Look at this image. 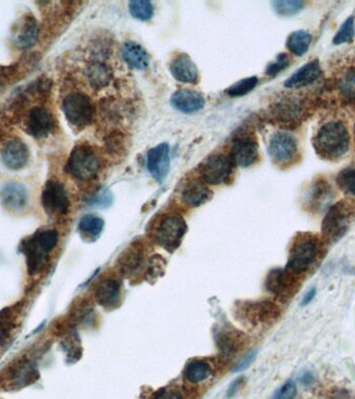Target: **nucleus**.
I'll return each mask as SVG.
<instances>
[{
  "instance_id": "obj_1",
  "label": "nucleus",
  "mask_w": 355,
  "mask_h": 399,
  "mask_svg": "<svg viewBox=\"0 0 355 399\" xmlns=\"http://www.w3.org/2000/svg\"><path fill=\"white\" fill-rule=\"evenodd\" d=\"M349 146V130L341 120L324 122L314 134L315 151L322 159L337 161L347 154Z\"/></svg>"
},
{
  "instance_id": "obj_2",
  "label": "nucleus",
  "mask_w": 355,
  "mask_h": 399,
  "mask_svg": "<svg viewBox=\"0 0 355 399\" xmlns=\"http://www.w3.org/2000/svg\"><path fill=\"white\" fill-rule=\"evenodd\" d=\"M322 254V240L313 233H298L292 243L287 270L296 276L314 267Z\"/></svg>"
},
{
  "instance_id": "obj_3",
  "label": "nucleus",
  "mask_w": 355,
  "mask_h": 399,
  "mask_svg": "<svg viewBox=\"0 0 355 399\" xmlns=\"http://www.w3.org/2000/svg\"><path fill=\"white\" fill-rule=\"evenodd\" d=\"M355 218V202L344 199L328 209L322 220V238L327 243H337L347 233Z\"/></svg>"
},
{
  "instance_id": "obj_4",
  "label": "nucleus",
  "mask_w": 355,
  "mask_h": 399,
  "mask_svg": "<svg viewBox=\"0 0 355 399\" xmlns=\"http://www.w3.org/2000/svg\"><path fill=\"white\" fill-rule=\"evenodd\" d=\"M67 172L80 181L95 179L100 170V160L95 151L87 145H78L72 150L66 164Z\"/></svg>"
},
{
  "instance_id": "obj_5",
  "label": "nucleus",
  "mask_w": 355,
  "mask_h": 399,
  "mask_svg": "<svg viewBox=\"0 0 355 399\" xmlns=\"http://www.w3.org/2000/svg\"><path fill=\"white\" fill-rule=\"evenodd\" d=\"M187 232V224L179 214L163 216L154 231V238L160 247L174 252L181 245Z\"/></svg>"
},
{
  "instance_id": "obj_6",
  "label": "nucleus",
  "mask_w": 355,
  "mask_h": 399,
  "mask_svg": "<svg viewBox=\"0 0 355 399\" xmlns=\"http://www.w3.org/2000/svg\"><path fill=\"white\" fill-rule=\"evenodd\" d=\"M273 118L283 125H298L305 120L309 112L307 100L295 95H288L278 99L271 105Z\"/></svg>"
},
{
  "instance_id": "obj_7",
  "label": "nucleus",
  "mask_w": 355,
  "mask_h": 399,
  "mask_svg": "<svg viewBox=\"0 0 355 399\" xmlns=\"http://www.w3.org/2000/svg\"><path fill=\"white\" fill-rule=\"evenodd\" d=\"M62 110L71 125L83 128L89 125L95 116V107L85 94L72 93L62 101Z\"/></svg>"
},
{
  "instance_id": "obj_8",
  "label": "nucleus",
  "mask_w": 355,
  "mask_h": 399,
  "mask_svg": "<svg viewBox=\"0 0 355 399\" xmlns=\"http://www.w3.org/2000/svg\"><path fill=\"white\" fill-rule=\"evenodd\" d=\"M269 155L274 164L288 166L298 157V142L292 133L280 132L274 133L269 142Z\"/></svg>"
},
{
  "instance_id": "obj_9",
  "label": "nucleus",
  "mask_w": 355,
  "mask_h": 399,
  "mask_svg": "<svg viewBox=\"0 0 355 399\" xmlns=\"http://www.w3.org/2000/svg\"><path fill=\"white\" fill-rule=\"evenodd\" d=\"M39 378V371L35 362L31 360H21L9 368L8 373L2 380V384L6 389L15 391L35 384Z\"/></svg>"
},
{
  "instance_id": "obj_10",
  "label": "nucleus",
  "mask_w": 355,
  "mask_h": 399,
  "mask_svg": "<svg viewBox=\"0 0 355 399\" xmlns=\"http://www.w3.org/2000/svg\"><path fill=\"white\" fill-rule=\"evenodd\" d=\"M42 205L49 216H65L68 213L70 199L64 184L58 180H49L42 193Z\"/></svg>"
},
{
  "instance_id": "obj_11",
  "label": "nucleus",
  "mask_w": 355,
  "mask_h": 399,
  "mask_svg": "<svg viewBox=\"0 0 355 399\" xmlns=\"http://www.w3.org/2000/svg\"><path fill=\"white\" fill-rule=\"evenodd\" d=\"M334 197V191L327 178L319 176L307 186L303 202L307 211L317 213L324 211Z\"/></svg>"
},
{
  "instance_id": "obj_12",
  "label": "nucleus",
  "mask_w": 355,
  "mask_h": 399,
  "mask_svg": "<svg viewBox=\"0 0 355 399\" xmlns=\"http://www.w3.org/2000/svg\"><path fill=\"white\" fill-rule=\"evenodd\" d=\"M232 161L224 154H214L207 159L200 166L202 180L211 186L224 183L232 174Z\"/></svg>"
},
{
  "instance_id": "obj_13",
  "label": "nucleus",
  "mask_w": 355,
  "mask_h": 399,
  "mask_svg": "<svg viewBox=\"0 0 355 399\" xmlns=\"http://www.w3.org/2000/svg\"><path fill=\"white\" fill-rule=\"evenodd\" d=\"M239 315L246 322L257 326L260 324H271L278 319L280 311L273 302H253L239 307Z\"/></svg>"
},
{
  "instance_id": "obj_14",
  "label": "nucleus",
  "mask_w": 355,
  "mask_h": 399,
  "mask_svg": "<svg viewBox=\"0 0 355 399\" xmlns=\"http://www.w3.org/2000/svg\"><path fill=\"white\" fill-rule=\"evenodd\" d=\"M297 278L296 275L289 270L276 268L269 272L266 279V288L276 297L286 299L291 297L297 289Z\"/></svg>"
},
{
  "instance_id": "obj_15",
  "label": "nucleus",
  "mask_w": 355,
  "mask_h": 399,
  "mask_svg": "<svg viewBox=\"0 0 355 399\" xmlns=\"http://www.w3.org/2000/svg\"><path fill=\"white\" fill-rule=\"evenodd\" d=\"M20 251L26 256L29 275L36 274L41 270L49 253L40 240L38 232L22 241Z\"/></svg>"
},
{
  "instance_id": "obj_16",
  "label": "nucleus",
  "mask_w": 355,
  "mask_h": 399,
  "mask_svg": "<svg viewBox=\"0 0 355 399\" xmlns=\"http://www.w3.org/2000/svg\"><path fill=\"white\" fill-rule=\"evenodd\" d=\"M55 128L53 115L41 107L31 108L26 119V132L36 139L48 137Z\"/></svg>"
},
{
  "instance_id": "obj_17",
  "label": "nucleus",
  "mask_w": 355,
  "mask_h": 399,
  "mask_svg": "<svg viewBox=\"0 0 355 399\" xmlns=\"http://www.w3.org/2000/svg\"><path fill=\"white\" fill-rule=\"evenodd\" d=\"M148 170L158 183H163L170 172V148L166 144H161L151 149L148 153Z\"/></svg>"
},
{
  "instance_id": "obj_18",
  "label": "nucleus",
  "mask_w": 355,
  "mask_h": 399,
  "mask_svg": "<svg viewBox=\"0 0 355 399\" xmlns=\"http://www.w3.org/2000/svg\"><path fill=\"white\" fill-rule=\"evenodd\" d=\"M1 160L10 170H21L29 160L28 147L21 139H12L2 148Z\"/></svg>"
},
{
  "instance_id": "obj_19",
  "label": "nucleus",
  "mask_w": 355,
  "mask_h": 399,
  "mask_svg": "<svg viewBox=\"0 0 355 399\" xmlns=\"http://www.w3.org/2000/svg\"><path fill=\"white\" fill-rule=\"evenodd\" d=\"M334 87L342 100L355 105V64L340 68L334 76Z\"/></svg>"
},
{
  "instance_id": "obj_20",
  "label": "nucleus",
  "mask_w": 355,
  "mask_h": 399,
  "mask_svg": "<svg viewBox=\"0 0 355 399\" xmlns=\"http://www.w3.org/2000/svg\"><path fill=\"white\" fill-rule=\"evenodd\" d=\"M0 201L9 211H23L28 204V191L19 182H9L0 189Z\"/></svg>"
},
{
  "instance_id": "obj_21",
  "label": "nucleus",
  "mask_w": 355,
  "mask_h": 399,
  "mask_svg": "<svg viewBox=\"0 0 355 399\" xmlns=\"http://www.w3.org/2000/svg\"><path fill=\"white\" fill-rule=\"evenodd\" d=\"M40 27L33 16H24L17 26L14 33V43L19 48L26 49L33 46L39 38Z\"/></svg>"
},
{
  "instance_id": "obj_22",
  "label": "nucleus",
  "mask_w": 355,
  "mask_h": 399,
  "mask_svg": "<svg viewBox=\"0 0 355 399\" xmlns=\"http://www.w3.org/2000/svg\"><path fill=\"white\" fill-rule=\"evenodd\" d=\"M322 75V69L318 60H312L292 74L286 81L285 87L288 89H302L313 85Z\"/></svg>"
},
{
  "instance_id": "obj_23",
  "label": "nucleus",
  "mask_w": 355,
  "mask_h": 399,
  "mask_svg": "<svg viewBox=\"0 0 355 399\" xmlns=\"http://www.w3.org/2000/svg\"><path fill=\"white\" fill-rule=\"evenodd\" d=\"M259 156L258 144L251 139H240L234 144L231 157L234 164L242 168L253 166Z\"/></svg>"
},
{
  "instance_id": "obj_24",
  "label": "nucleus",
  "mask_w": 355,
  "mask_h": 399,
  "mask_svg": "<svg viewBox=\"0 0 355 399\" xmlns=\"http://www.w3.org/2000/svg\"><path fill=\"white\" fill-rule=\"evenodd\" d=\"M170 70L175 80L180 83H195L199 78L197 65L193 63L190 56L185 53L179 54L173 60Z\"/></svg>"
},
{
  "instance_id": "obj_25",
  "label": "nucleus",
  "mask_w": 355,
  "mask_h": 399,
  "mask_svg": "<svg viewBox=\"0 0 355 399\" xmlns=\"http://www.w3.org/2000/svg\"><path fill=\"white\" fill-rule=\"evenodd\" d=\"M172 105L179 112L193 114L203 110L205 107V99L203 95L192 90H180L173 95Z\"/></svg>"
},
{
  "instance_id": "obj_26",
  "label": "nucleus",
  "mask_w": 355,
  "mask_h": 399,
  "mask_svg": "<svg viewBox=\"0 0 355 399\" xmlns=\"http://www.w3.org/2000/svg\"><path fill=\"white\" fill-rule=\"evenodd\" d=\"M97 302L104 308L111 309L118 305L121 299V283L118 280H103L95 289Z\"/></svg>"
},
{
  "instance_id": "obj_27",
  "label": "nucleus",
  "mask_w": 355,
  "mask_h": 399,
  "mask_svg": "<svg viewBox=\"0 0 355 399\" xmlns=\"http://www.w3.org/2000/svg\"><path fill=\"white\" fill-rule=\"evenodd\" d=\"M119 270L123 276L134 277L145 265V255L138 245H132L119 258Z\"/></svg>"
},
{
  "instance_id": "obj_28",
  "label": "nucleus",
  "mask_w": 355,
  "mask_h": 399,
  "mask_svg": "<svg viewBox=\"0 0 355 399\" xmlns=\"http://www.w3.org/2000/svg\"><path fill=\"white\" fill-rule=\"evenodd\" d=\"M123 60L134 70H145L149 66L150 56L146 49L136 42H126L121 49Z\"/></svg>"
},
{
  "instance_id": "obj_29",
  "label": "nucleus",
  "mask_w": 355,
  "mask_h": 399,
  "mask_svg": "<svg viewBox=\"0 0 355 399\" xmlns=\"http://www.w3.org/2000/svg\"><path fill=\"white\" fill-rule=\"evenodd\" d=\"M20 321V309L18 306L6 307L0 311V346L10 341Z\"/></svg>"
},
{
  "instance_id": "obj_30",
  "label": "nucleus",
  "mask_w": 355,
  "mask_h": 399,
  "mask_svg": "<svg viewBox=\"0 0 355 399\" xmlns=\"http://www.w3.org/2000/svg\"><path fill=\"white\" fill-rule=\"evenodd\" d=\"M211 191L205 182L195 180L188 182L182 191V201L190 207H199L210 200Z\"/></svg>"
},
{
  "instance_id": "obj_31",
  "label": "nucleus",
  "mask_w": 355,
  "mask_h": 399,
  "mask_svg": "<svg viewBox=\"0 0 355 399\" xmlns=\"http://www.w3.org/2000/svg\"><path fill=\"white\" fill-rule=\"evenodd\" d=\"M87 78L95 89L107 87L112 80L111 71L103 63L93 62L87 67Z\"/></svg>"
},
{
  "instance_id": "obj_32",
  "label": "nucleus",
  "mask_w": 355,
  "mask_h": 399,
  "mask_svg": "<svg viewBox=\"0 0 355 399\" xmlns=\"http://www.w3.org/2000/svg\"><path fill=\"white\" fill-rule=\"evenodd\" d=\"M217 342L219 349L226 355L235 353L242 344L241 336L235 330L224 328L217 334Z\"/></svg>"
},
{
  "instance_id": "obj_33",
  "label": "nucleus",
  "mask_w": 355,
  "mask_h": 399,
  "mask_svg": "<svg viewBox=\"0 0 355 399\" xmlns=\"http://www.w3.org/2000/svg\"><path fill=\"white\" fill-rule=\"evenodd\" d=\"M78 229L82 235L87 236L89 240H96L104 229V220L94 214H87L80 220Z\"/></svg>"
},
{
  "instance_id": "obj_34",
  "label": "nucleus",
  "mask_w": 355,
  "mask_h": 399,
  "mask_svg": "<svg viewBox=\"0 0 355 399\" xmlns=\"http://www.w3.org/2000/svg\"><path fill=\"white\" fill-rule=\"evenodd\" d=\"M312 36L307 31H297L288 37L287 47L292 53L301 56L309 50Z\"/></svg>"
},
{
  "instance_id": "obj_35",
  "label": "nucleus",
  "mask_w": 355,
  "mask_h": 399,
  "mask_svg": "<svg viewBox=\"0 0 355 399\" xmlns=\"http://www.w3.org/2000/svg\"><path fill=\"white\" fill-rule=\"evenodd\" d=\"M185 378L188 382L197 384L204 382L211 376V367L208 363L201 360L190 362L185 368Z\"/></svg>"
},
{
  "instance_id": "obj_36",
  "label": "nucleus",
  "mask_w": 355,
  "mask_h": 399,
  "mask_svg": "<svg viewBox=\"0 0 355 399\" xmlns=\"http://www.w3.org/2000/svg\"><path fill=\"white\" fill-rule=\"evenodd\" d=\"M337 184L342 191L355 197V166L342 170L337 176Z\"/></svg>"
},
{
  "instance_id": "obj_37",
  "label": "nucleus",
  "mask_w": 355,
  "mask_h": 399,
  "mask_svg": "<svg viewBox=\"0 0 355 399\" xmlns=\"http://www.w3.org/2000/svg\"><path fill=\"white\" fill-rule=\"evenodd\" d=\"M130 14L141 21H148L154 15V6L147 0H134L129 2Z\"/></svg>"
},
{
  "instance_id": "obj_38",
  "label": "nucleus",
  "mask_w": 355,
  "mask_h": 399,
  "mask_svg": "<svg viewBox=\"0 0 355 399\" xmlns=\"http://www.w3.org/2000/svg\"><path fill=\"white\" fill-rule=\"evenodd\" d=\"M305 2L301 0H278L273 2V6L275 13L280 16L295 15L305 8Z\"/></svg>"
},
{
  "instance_id": "obj_39",
  "label": "nucleus",
  "mask_w": 355,
  "mask_h": 399,
  "mask_svg": "<svg viewBox=\"0 0 355 399\" xmlns=\"http://www.w3.org/2000/svg\"><path fill=\"white\" fill-rule=\"evenodd\" d=\"M62 349L67 353V360L69 363H75L82 358V349L80 346V338L76 333H71L62 341Z\"/></svg>"
},
{
  "instance_id": "obj_40",
  "label": "nucleus",
  "mask_w": 355,
  "mask_h": 399,
  "mask_svg": "<svg viewBox=\"0 0 355 399\" xmlns=\"http://www.w3.org/2000/svg\"><path fill=\"white\" fill-rule=\"evenodd\" d=\"M258 83H259V80H258L256 76L246 78V80H242L238 81V83H234L232 87L226 90V93L232 97L244 96V95L248 94L249 92L253 91V90L257 87Z\"/></svg>"
},
{
  "instance_id": "obj_41",
  "label": "nucleus",
  "mask_w": 355,
  "mask_h": 399,
  "mask_svg": "<svg viewBox=\"0 0 355 399\" xmlns=\"http://www.w3.org/2000/svg\"><path fill=\"white\" fill-rule=\"evenodd\" d=\"M355 33L354 29V16H350L343 24H342L341 28L339 29L338 33L334 36V45H341L344 43L351 42L354 39Z\"/></svg>"
},
{
  "instance_id": "obj_42",
  "label": "nucleus",
  "mask_w": 355,
  "mask_h": 399,
  "mask_svg": "<svg viewBox=\"0 0 355 399\" xmlns=\"http://www.w3.org/2000/svg\"><path fill=\"white\" fill-rule=\"evenodd\" d=\"M297 394V387L293 381H288L280 389L276 390L271 399H294Z\"/></svg>"
},
{
  "instance_id": "obj_43",
  "label": "nucleus",
  "mask_w": 355,
  "mask_h": 399,
  "mask_svg": "<svg viewBox=\"0 0 355 399\" xmlns=\"http://www.w3.org/2000/svg\"><path fill=\"white\" fill-rule=\"evenodd\" d=\"M289 56H288L286 53H280V55H278V58H275L274 62L268 65L266 69V74L267 75L275 76L276 74L286 69V68L289 66Z\"/></svg>"
},
{
  "instance_id": "obj_44",
  "label": "nucleus",
  "mask_w": 355,
  "mask_h": 399,
  "mask_svg": "<svg viewBox=\"0 0 355 399\" xmlns=\"http://www.w3.org/2000/svg\"><path fill=\"white\" fill-rule=\"evenodd\" d=\"M165 261L163 257L154 256L151 258L149 265H148V275L150 277H159L163 274Z\"/></svg>"
},
{
  "instance_id": "obj_45",
  "label": "nucleus",
  "mask_w": 355,
  "mask_h": 399,
  "mask_svg": "<svg viewBox=\"0 0 355 399\" xmlns=\"http://www.w3.org/2000/svg\"><path fill=\"white\" fill-rule=\"evenodd\" d=\"M149 399H184L182 394L175 389H161L152 394Z\"/></svg>"
},
{
  "instance_id": "obj_46",
  "label": "nucleus",
  "mask_w": 355,
  "mask_h": 399,
  "mask_svg": "<svg viewBox=\"0 0 355 399\" xmlns=\"http://www.w3.org/2000/svg\"><path fill=\"white\" fill-rule=\"evenodd\" d=\"M256 356H257V351H253V353H248V355H247L246 357L244 358V359L242 360L241 362L235 367V368H234V371H235V373H238V371L246 369L247 367L251 364V362L255 360Z\"/></svg>"
},
{
  "instance_id": "obj_47",
  "label": "nucleus",
  "mask_w": 355,
  "mask_h": 399,
  "mask_svg": "<svg viewBox=\"0 0 355 399\" xmlns=\"http://www.w3.org/2000/svg\"><path fill=\"white\" fill-rule=\"evenodd\" d=\"M316 293H317V289L316 287H315V286H313V287L310 288V289L305 293V295H303L302 299H301L300 302L301 307H305L309 305V304H311L312 301H313V299H315V297H316Z\"/></svg>"
},
{
  "instance_id": "obj_48",
  "label": "nucleus",
  "mask_w": 355,
  "mask_h": 399,
  "mask_svg": "<svg viewBox=\"0 0 355 399\" xmlns=\"http://www.w3.org/2000/svg\"><path fill=\"white\" fill-rule=\"evenodd\" d=\"M300 381L303 385H311L314 382L313 373H310V371H305V373L301 374Z\"/></svg>"
},
{
  "instance_id": "obj_49",
  "label": "nucleus",
  "mask_w": 355,
  "mask_h": 399,
  "mask_svg": "<svg viewBox=\"0 0 355 399\" xmlns=\"http://www.w3.org/2000/svg\"><path fill=\"white\" fill-rule=\"evenodd\" d=\"M242 378H238L236 380L235 382H233V384L231 385L230 389L228 391V398H232L234 394L237 392L238 388H239L240 385H241Z\"/></svg>"
},
{
  "instance_id": "obj_50",
  "label": "nucleus",
  "mask_w": 355,
  "mask_h": 399,
  "mask_svg": "<svg viewBox=\"0 0 355 399\" xmlns=\"http://www.w3.org/2000/svg\"><path fill=\"white\" fill-rule=\"evenodd\" d=\"M4 75H6V73H4V68H0V83L4 80Z\"/></svg>"
},
{
  "instance_id": "obj_51",
  "label": "nucleus",
  "mask_w": 355,
  "mask_h": 399,
  "mask_svg": "<svg viewBox=\"0 0 355 399\" xmlns=\"http://www.w3.org/2000/svg\"><path fill=\"white\" fill-rule=\"evenodd\" d=\"M354 144H355V124H354Z\"/></svg>"
}]
</instances>
